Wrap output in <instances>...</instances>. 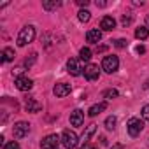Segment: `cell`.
Segmentation results:
<instances>
[{
  "label": "cell",
  "mask_w": 149,
  "mask_h": 149,
  "mask_svg": "<svg viewBox=\"0 0 149 149\" xmlns=\"http://www.w3.org/2000/svg\"><path fill=\"white\" fill-rule=\"evenodd\" d=\"M35 39V28L33 26H23L21 30H19V33H18V39H16V42H18V46L19 47H23V46H26V44H30L32 40Z\"/></svg>",
  "instance_id": "obj_1"
},
{
  "label": "cell",
  "mask_w": 149,
  "mask_h": 149,
  "mask_svg": "<svg viewBox=\"0 0 149 149\" xmlns=\"http://www.w3.org/2000/svg\"><path fill=\"white\" fill-rule=\"evenodd\" d=\"M60 140H61V146L65 149H76L77 147V135H76V132H72V130H65L61 133Z\"/></svg>",
  "instance_id": "obj_2"
},
{
  "label": "cell",
  "mask_w": 149,
  "mask_h": 149,
  "mask_svg": "<svg viewBox=\"0 0 149 149\" xmlns=\"http://www.w3.org/2000/svg\"><path fill=\"white\" fill-rule=\"evenodd\" d=\"M118 68H119V58L116 54L104 56V60H102V70H105L107 74H114Z\"/></svg>",
  "instance_id": "obj_3"
},
{
  "label": "cell",
  "mask_w": 149,
  "mask_h": 149,
  "mask_svg": "<svg viewBox=\"0 0 149 149\" xmlns=\"http://www.w3.org/2000/svg\"><path fill=\"white\" fill-rule=\"evenodd\" d=\"M126 128H128V135H130V137H137V135L142 132L144 123H142L139 118H130V121H128Z\"/></svg>",
  "instance_id": "obj_4"
},
{
  "label": "cell",
  "mask_w": 149,
  "mask_h": 149,
  "mask_svg": "<svg viewBox=\"0 0 149 149\" xmlns=\"http://www.w3.org/2000/svg\"><path fill=\"white\" fill-rule=\"evenodd\" d=\"M28 132H30V125H28L26 121H19V123H16L14 128H13L14 139H23V137L28 135Z\"/></svg>",
  "instance_id": "obj_5"
},
{
  "label": "cell",
  "mask_w": 149,
  "mask_h": 149,
  "mask_svg": "<svg viewBox=\"0 0 149 149\" xmlns=\"http://www.w3.org/2000/svg\"><path fill=\"white\" fill-rule=\"evenodd\" d=\"M60 142H61V140H60V137H58L56 133H53V135H47V137H44V139H42L40 147H42V149H56Z\"/></svg>",
  "instance_id": "obj_6"
},
{
  "label": "cell",
  "mask_w": 149,
  "mask_h": 149,
  "mask_svg": "<svg viewBox=\"0 0 149 149\" xmlns=\"http://www.w3.org/2000/svg\"><path fill=\"white\" fill-rule=\"evenodd\" d=\"M98 76H100L98 65H95V63H88V65L84 67V77H86L88 81H97Z\"/></svg>",
  "instance_id": "obj_7"
},
{
  "label": "cell",
  "mask_w": 149,
  "mask_h": 149,
  "mask_svg": "<svg viewBox=\"0 0 149 149\" xmlns=\"http://www.w3.org/2000/svg\"><path fill=\"white\" fill-rule=\"evenodd\" d=\"M14 86H16L19 91H28V90L33 86V81L28 79V77H25V76H18V77L14 79Z\"/></svg>",
  "instance_id": "obj_8"
},
{
  "label": "cell",
  "mask_w": 149,
  "mask_h": 149,
  "mask_svg": "<svg viewBox=\"0 0 149 149\" xmlns=\"http://www.w3.org/2000/svg\"><path fill=\"white\" fill-rule=\"evenodd\" d=\"M67 70H68V74H72V76H81V63H79V60L77 58H70L68 61H67Z\"/></svg>",
  "instance_id": "obj_9"
},
{
  "label": "cell",
  "mask_w": 149,
  "mask_h": 149,
  "mask_svg": "<svg viewBox=\"0 0 149 149\" xmlns=\"http://www.w3.org/2000/svg\"><path fill=\"white\" fill-rule=\"evenodd\" d=\"M70 91H72V88H70V84H67V83H58V84L53 88V93H54L58 98H63V97L70 95Z\"/></svg>",
  "instance_id": "obj_10"
},
{
  "label": "cell",
  "mask_w": 149,
  "mask_h": 149,
  "mask_svg": "<svg viewBox=\"0 0 149 149\" xmlns=\"http://www.w3.org/2000/svg\"><path fill=\"white\" fill-rule=\"evenodd\" d=\"M83 121H84V112L81 109H76L70 112V125L72 126H81Z\"/></svg>",
  "instance_id": "obj_11"
},
{
  "label": "cell",
  "mask_w": 149,
  "mask_h": 149,
  "mask_svg": "<svg viewBox=\"0 0 149 149\" xmlns=\"http://www.w3.org/2000/svg\"><path fill=\"white\" fill-rule=\"evenodd\" d=\"M100 28L105 30V32H112L116 28V19L112 16H104L102 21H100Z\"/></svg>",
  "instance_id": "obj_12"
},
{
  "label": "cell",
  "mask_w": 149,
  "mask_h": 149,
  "mask_svg": "<svg viewBox=\"0 0 149 149\" xmlns=\"http://www.w3.org/2000/svg\"><path fill=\"white\" fill-rule=\"evenodd\" d=\"M86 40H88V42H91V44H97V42H100V40H102V32H100L98 28L88 30V33H86Z\"/></svg>",
  "instance_id": "obj_13"
},
{
  "label": "cell",
  "mask_w": 149,
  "mask_h": 149,
  "mask_svg": "<svg viewBox=\"0 0 149 149\" xmlns=\"http://www.w3.org/2000/svg\"><path fill=\"white\" fill-rule=\"evenodd\" d=\"M95 132H97V125H90L86 128V132L83 133V146H81V149H86V146H88V142H90V139H91V135Z\"/></svg>",
  "instance_id": "obj_14"
},
{
  "label": "cell",
  "mask_w": 149,
  "mask_h": 149,
  "mask_svg": "<svg viewBox=\"0 0 149 149\" xmlns=\"http://www.w3.org/2000/svg\"><path fill=\"white\" fill-rule=\"evenodd\" d=\"M107 109V102H100V104H95V105H91L90 107V111H88V116H97V114H100L102 111H105Z\"/></svg>",
  "instance_id": "obj_15"
},
{
  "label": "cell",
  "mask_w": 149,
  "mask_h": 149,
  "mask_svg": "<svg viewBox=\"0 0 149 149\" xmlns=\"http://www.w3.org/2000/svg\"><path fill=\"white\" fill-rule=\"evenodd\" d=\"M25 105H26V111H28V112H39V111L42 109V105H40L39 102H35L33 98H26V104H25Z\"/></svg>",
  "instance_id": "obj_16"
},
{
  "label": "cell",
  "mask_w": 149,
  "mask_h": 149,
  "mask_svg": "<svg viewBox=\"0 0 149 149\" xmlns=\"http://www.w3.org/2000/svg\"><path fill=\"white\" fill-rule=\"evenodd\" d=\"M14 49L13 47H6L4 51H2V61H13L14 60Z\"/></svg>",
  "instance_id": "obj_17"
},
{
  "label": "cell",
  "mask_w": 149,
  "mask_h": 149,
  "mask_svg": "<svg viewBox=\"0 0 149 149\" xmlns=\"http://www.w3.org/2000/svg\"><path fill=\"white\" fill-rule=\"evenodd\" d=\"M135 37H137L139 40H144V39H147V37H149V30H147L146 26H140V28H137V30H135Z\"/></svg>",
  "instance_id": "obj_18"
},
{
  "label": "cell",
  "mask_w": 149,
  "mask_h": 149,
  "mask_svg": "<svg viewBox=\"0 0 149 149\" xmlns=\"http://www.w3.org/2000/svg\"><path fill=\"white\" fill-rule=\"evenodd\" d=\"M90 58H91L90 47H83V49L79 51V60H81V61H90Z\"/></svg>",
  "instance_id": "obj_19"
},
{
  "label": "cell",
  "mask_w": 149,
  "mask_h": 149,
  "mask_svg": "<svg viewBox=\"0 0 149 149\" xmlns=\"http://www.w3.org/2000/svg\"><path fill=\"white\" fill-rule=\"evenodd\" d=\"M77 18H79V21L88 23V21H90V18H91V13H90V11H86V9H83V11H79V13H77Z\"/></svg>",
  "instance_id": "obj_20"
},
{
  "label": "cell",
  "mask_w": 149,
  "mask_h": 149,
  "mask_svg": "<svg viewBox=\"0 0 149 149\" xmlns=\"http://www.w3.org/2000/svg\"><path fill=\"white\" fill-rule=\"evenodd\" d=\"M116 123H118V119H116L114 116H109V118L105 119V128H107V130H114V128H116Z\"/></svg>",
  "instance_id": "obj_21"
},
{
  "label": "cell",
  "mask_w": 149,
  "mask_h": 149,
  "mask_svg": "<svg viewBox=\"0 0 149 149\" xmlns=\"http://www.w3.org/2000/svg\"><path fill=\"white\" fill-rule=\"evenodd\" d=\"M61 4L60 2H56V0H54V2H42V7L46 9V11H53V9H56V7H60Z\"/></svg>",
  "instance_id": "obj_22"
},
{
  "label": "cell",
  "mask_w": 149,
  "mask_h": 149,
  "mask_svg": "<svg viewBox=\"0 0 149 149\" xmlns=\"http://www.w3.org/2000/svg\"><path fill=\"white\" fill-rule=\"evenodd\" d=\"M132 21H133V16L132 14H123V18H121V25L126 28V26H130L132 25Z\"/></svg>",
  "instance_id": "obj_23"
},
{
  "label": "cell",
  "mask_w": 149,
  "mask_h": 149,
  "mask_svg": "<svg viewBox=\"0 0 149 149\" xmlns=\"http://www.w3.org/2000/svg\"><path fill=\"white\" fill-rule=\"evenodd\" d=\"M118 97V90H105L104 91V98H107V100H112V98H116Z\"/></svg>",
  "instance_id": "obj_24"
},
{
  "label": "cell",
  "mask_w": 149,
  "mask_h": 149,
  "mask_svg": "<svg viewBox=\"0 0 149 149\" xmlns=\"http://www.w3.org/2000/svg\"><path fill=\"white\" fill-rule=\"evenodd\" d=\"M114 46H116L118 49H123V47L128 46V40H126V39H118V40L114 42Z\"/></svg>",
  "instance_id": "obj_25"
},
{
  "label": "cell",
  "mask_w": 149,
  "mask_h": 149,
  "mask_svg": "<svg viewBox=\"0 0 149 149\" xmlns=\"http://www.w3.org/2000/svg\"><path fill=\"white\" fill-rule=\"evenodd\" d=\"M4 149H19V144H18L16 140H11V142H7V144L4 146Z\"/></svg>",
  "instance_id": "obj_26"
},
{
  "label": "cell",
  "mask_w": 149,
  "mask_h": 149,
  "mask_svg": "<svg viewBox=\"0 0 149 149\" xmlns=\"http://www.w3.org/2000/svg\"><path fill=\"white\" fill-rule=\"evenodd\" d=\"M140 112H142V118H144L146 121H149V105H144Z\"/></svg>",
  "instance_id": "obj_27"
},
{
  "label": "cell",
  "mask_w": 149,
  "mask_h": 149,
  "mask_svg": "<svg viewBox=\"0 0 149 149\" xmlns=\"http://www.w3.org/2000/svg\"><path fill=\"white\" fill-rule=\"evenodd\" d=\"M35 56H37V54H35V53H33V54H32V58H30V60H26V61H25V65H26V67H30V65H32V63H33V61H35Z\"/></svg>",
  "instance_id": "obj_28"
},
{
  "label": "cell",
  "mask_w": 149,
  "mask_h": 149,
  "mask_svg": "<svg viewBox=\"0 0 149 149\" xmlns=\"http://www.w3.org/2000/svg\"><path fill=\"white\" fill-rule=\"evenodd\" d=\"M137 53H139V54H144V53H146V47H144V46H137Z\"/></svg>",
  "instance_id": "obj_29"
},
{
  "label": "cell",
  "mask_w": 149,
  "mask_h": 149,
  "mask_svg": "<svg viewBox=\"0 0 149 149\" xmlns=\"http://www.w3.org/2000/svg\"><path fill=\"white\" fill-rule=\"evenodd\" d=\"M77 4H79V6H84V7H86V6L90 4V0H77Z\"/></svg>",
  "instance_id": "obj_30"
},
{
  "label": "cell",
  "mask_w": 149,
  "mask_h": 149,
  "mask_svg": "<svg viewBox=\"0 0 149 149\" xmlns=\"http://www.w3.org/2000/svg\"><path fill=\"white\" fill-rule=\"evenodd\" d=\"M105 49H107L105 46H100V47H97V51H98V53H102V51H105Z\"/></svg>",
  "instance_id": "obj_31"
},
{
  "label": "cell",
  "mask_w": 149,
  "mask_h": 149,
  "mask_svg": "<svg viewBox=\"0 0 149 149\" xmlns=\"http://www.w3.org/2000/svg\"><path fill=\"white\" fill-rule=\"evenodd\" d=\"M112 149H123V146H121V144H114Z\"/></svg>",
  "instance_id": "obj_32"
},
{
  "label": "cell",
  "mask_w": 149,
  "mask_h": 149,
  "mask_svg": "<svg viewBox=\"0 0 149 149\" xmlns=\"http://www.w3.org/2000/svg\"><path fill=\"white\" fill-rule=\"evenodd\" d=\"M147 25H149V16H147Z\"/></svg>",
  "instance_id": "obj_33"
},
{
  "label": "cell",
  "mask_w": 149,
  "mask_h": 149,
  "mask_svg": "<svg viewBox=\"0 0 149 149\" xmlns=\"http://www.w3.org/2000/svg\"><path fill=\"white\" fill-rule=\"evenodd\" d=\"M90 149H97V147H90Z\"/></svg>",
  "instance_id": "obj_34"
}]
</instances>
